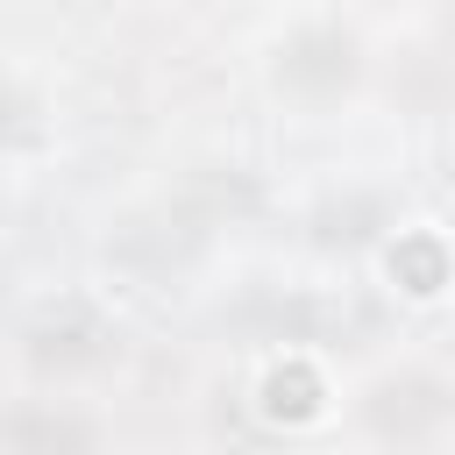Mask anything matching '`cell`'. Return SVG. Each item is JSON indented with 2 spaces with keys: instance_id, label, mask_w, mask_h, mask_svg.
Instances as JSON below:
<instances>
[{
  "instance_id": "6da1fadb",
  "label": "cell",
  "mask_w": 455,
  "mask_h": 455,
  "mask_svg": "<svg viewBox=\"0 0 455 455\" xmlns=\"http://www.w3.org/2000/svg\"><path fill=\"white\" fill-rule=\"evenodd\" d=\"M348 419L384 455H441L455 434V377L434 363H384L348 391Z\"/></svg>"
},
{
  "instance_id": "7a4b0ae2",
  "label": "cell",
  "mask_w": 455,
  "mask_h": 455,
  "mask_svg": "<svg viewBox=\"0 0 455 455\" xmlns=\"http://www.w3.org/2000/svg\"><path fill=\"white\" fill-rule=\"evenodd\" d=\"M270 85L299 107H341L363 92L370 78V36L363 21L348 14H291L277 36H270V57H263Z\"/></svg>"
},
{
  "instance_id": "277c9868",
  "label": "cell",
  "mask_w": 455,
  "mask_h": 455,
  "mask_svg": "<svg viewBox=\"0 0 455 455\" xmlns=\"http://www.w3.org/2000/svg\"><path fill=\"white\" fill-rule=\"evenodd\" d=\"M0 455H100V419L71 398H14L0 405Z\"/></svg>"
},
{
  "instance_id": "8992f818",
  "label": "cell",
  "mask_w": 455,
  "mask_h": 455,
  "mask_svg": "<svg viewBox=\"0 0 455 455\" xmlns=\"http://www.w3.org/2000/svg\"><path fill=\"white\" fill-rule=\"evenodd\" d=\"M391 277H412L405 291H412V299H434V291L448 284V263H441V249H427V242H398V249H391Z\"/></svg>"
},
{
  "instance_id": "52a82bcc",
  "label": "cell",
  "mask_w": 455,
  "mask_h": 455,
  "mask_svg": "<svg viewBox=\"0 0 455 455\" xmlns=\"http://www.w3.org/2000/svg\"><path fill=\"white\" fill-rule=\"evenodd\" d=\"M441 455H455V448H441Z\"/></svg>"
},
{
  "instance_id": "3957f363",
  "label": "cell",
  "mask_w": 455,
  "mask_h": 455,
  "mask_svg": "<svg viewBox=\"0 0 455 455\" xmlns=\"http://www.w3.org/2000/svg\"><path fill=\"white\" fill-rule=\"evenodd\" d=\"M107 363H114V327L100 313H85V306H57V313H43V320L21 327V370L43 391H57V398L71 384L100 377Z\"/></svg>"
},
{
  "instance_id": "5b68a950",
  "label": "cell",
  "mask_w": 455,
  "mask_h": 455,
  "mask_svg": "<svg viewBox=\"0 0 455 455\" xmlns=\"http://www.w3.org/2000/svg\"><path fill=\"white\" fill-rule=\"evenodd\" d=\"M43 135H50V121H43V92H36L28 78L0 71V156H21V149H36Z\"/></svg>"
}]
</instances>
